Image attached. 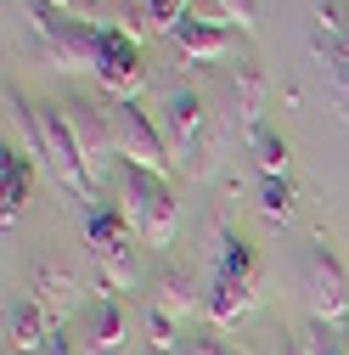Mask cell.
<instances>
[{"label":"cell","instance_id":"16","mask_svg":"<svg viewBox=\"0 0 349 355\" xmlns=\"http://www.w3.org/2000/svg\"><path fill=\"white\" fill-rule=\"evenodd\" d=\"M6 333H12V349H17V355H39V349L51 344V333H57V327H51V316H46V310H39L34 299H17V304H12V327H6Z\"/></svg>","mask_w":349,"mask_h":355},{"label":"cell","instance_id":"4","mask_svg":"<svg viewBox=\"0 0 349 355\" xmlns=\"http://www.w3.org/2000/svg\"><path fill=\"white\" fill-rule=\"evenodd\" d=\"M62 119L73 130V141H79V158H84V175H91V187L102 192L113 181V169H118V136H113V119L91 102V96H68L62 102Z\"/></svg>","mask_w":349,"mask_h":355},{"label":"cell","instance_id":"10","mask_svg":"<svg viewBox=\"0 0 349 355\" xmlns=\"http://www.w3.org/2000/svg\"><path fill=\"white\" fill-rule=\"evenodd\" d=\"M169 40H174V51L192 57V62H226V57H237V40H231V28H220V23L186 17V23L169 28Z\"/></svg>","mask_w":349,"mask_h":355},{"label":"cell","instance_id":"28","mask_svg":"<svg viewBox=\"0 0 349 355\" xmlns=\"http://www.w3.org/2000/svg\"><path fill=\"white\" fill-rule=\"evenodd\" d=\"M276 355H304V349H298V338H293V344H276Z\"/></svg>","mask_w":349,"mask_h":355},{"label":"cell","instance_id":"9","mask_svg":"<svg viewBox=\"0 0 349 355\" xmlns=\"http://www.w3.org/2000/svg\"><path fill=\"white\" fill-rule=\"evenodd\" d=\"M310 304H316V322L349 316V271L327 237H316V248H310Z\"/></svg>","mask_w":349,"mask_h":355},{"label":"cell","instance_id":"6","mask_svg":"<svg viewBox=\"0 0 349 355\" xmlns=\"http://www.w3.org/2000/svg\"><path fill=\"white\" fill-rule=\"evenodd\" d=\"M107 119H113V136H118V158H124L129 169H152V175L169 181L174 153H169V141H163V130L147 119V107H141V102H113Z\"/></svg>","mask_w":349,"mask_h":355},{"label":"cell","instance_id":"29","mask_svg":"<svg viewBox=\"0 0 349 355\" xmlns=\"http://www.w3.org/2000/svg\"><path fill=\"white\" fill-rule=\"evenodd\" d=\"M343 349H349V327H343Z\"/></svg>","mask_w":349,"mask_h":355},{"label":"cell","instance_id":"17","mask_svg":"<svg viewBox=\"0 0 349 355\" xmlns=\"http://www.w3.org/2000/svg\"><path fill=\"white\" fill-rule=\"evenodd\" d=\"M124 344V304L113 293H102L91 304V333H84V355H113Z\"/></svg>","mask_w":349,"mask_h":355},{"label":"cell","instance_id":"14","mask_svg":"<svg viewBox=\"0 0 349 355\" xmlns=\"http://www.w3.org/2000/svg\"><path fill=\"white\" fill-rule=\"evenodd\" d=\"M231 107H237V124L242 130H265L259 119H265V73H259L253 57H237V79H231Z\"/></svg>","mask_w":349,"mask_h":355},{"label":"cell","instance_id":"25","mask_svg":"<svg viewBox=\"0 0 349 355\" xmlns=\"http://www.w3.org/2000/svg\"><path fill=\"white\" fill-rule=\"evenodd\" d=\"M186 355H237L231 344H220V338H192L186 344Z\"/></svg>","mask_w":349,"mask_h":355},{"label":"cell","instance_id":"26","mask_svg":"<svg viewBox=\"0 0 349 355\" xmlns=\"http://www.w3.org/2000/svg\"><path fill=\"white\" fill-rule=\"evenodd\" d=\"M39 355H73V338H62V333H51V344L39 349Z\"/></svg>","mask_w":349,"mask_h":355},{"label":"cell","instance_id":"20","mask_svg":"<svg viewBox=\"0 0 349 355\" xmlns=\"http://www.w3.org/2000/svg\"><path fill=\"white\" fill-rule=\"evenodd\" d=\"M259 214H265L271 226H287V220H293V181H287V175L259 187Z\"/></svg>","mask_w":349,"mask_h":355},{"label":"cell","instance_id":"27","mask_svg":"<svg viewBox=\"0 0 349 355\" xmlns=\"http://www.w3.org/2000/svg\"><path fill=\"white\" fill-rule=\"evenodd\" d=\"M46 6H57V12H68V17H84V0H46Z\"/></svg>","mask_w":349,"mask_h":355},{"label":"cell","instance_id":"5","mask_svg":"<svg viewBox=\"0 0 349 355\" xmlns=\"http://www.w3.org/2000/svg\"><path fill=\"white\" fill-rule=\"evenodd\" d=\"M39 164L57 175V187L73 203H84V209L96 203V187H91V175H84V158H79V141H73L62 107H39Z\"/></svg>","mask_w":349,"mask_h":355},{"label":"cell","instance_id":"13","mask_svg":"<svg viewBox=\"0 0 349 355\" xmlns=\"http://www.w3.org/2000/svg\"><path fill=\"white\" fill-rule=\"evenodd\" d=\"M28 192H34V158L17 147H0V214H6V226L23 214Z\"/></svg>","mask_w":349,"mask_h":355},{"label":"cell","instance_id":"2","mask_svg":"<svg viewBox=\"0 0 349 355\" xmlns=\"http://www.w3.org/2000/svg\"><path fill=\"white\" fill-rule=\"evenodd\" d=\"M163 141L174 153V164H181L186 175H208L214 169V136H208V107L197 91H169L163 96Z\"/></svg>","mask_w":349,"mask_h":355},{"label":"cell","instance_id":"15","mask_svg":"<svg viewBox=\"0 0 349 355\" xmlns=\"http://www.w3.org/2000/svg\"><path fill=\"white\" fill-rule=\"evenodd\" d=\"M203 310H208V322H214V327H237L248 310H253V282H242V277H214Z\"/></svg>","mask_w":349,"mask_h":355},{"label":"cell","instance_id":"8","mask_svg":"<svg viewBox=\"0 0 349 355\" xmlns=\"http://www.w3.org/2000/svg\"><path fill=\"white\" fill-rule=\"evenodd\" d=\"M310 46L327 62L332 85L349 96V6L343 0H310Z\"/></svg>","mask_w":349,"mask_h":355},{"label":"cell","instance_id":"1","mask_svg":"<svg viewBox=\"0 0 349 355\" xmlns=\"http://www.w3.org/2000/svg\"><path fill=\"white\" fill-rule=\"evenodd\" d=\"M118 209L129 220V232H136L147 248H169L174 243V226H181V203H174L169 181L152 169H118Z\"/></svg>","mask_w":349,"mask_h":355},{"label":"cell","instance_id":"22","mask_svg":"<svg viewBox=\"0 0 349 355\" xmlns=\"http://www.w3.org/2000/svg\"><path fill=\"white\" fill-rule=\"evenodd\" d=\"M147 6V17H152V28H174V23H186V12H192V0H141Z\"/></svg>","mask_w":349,"mask_h":355},{"label":"cell","instance_id":"19","mask_svg":"<svg viewBox=\"0 0 349 355\" xmlns=\"http://www.w3.org/2000/svg\"><path fill=\"white\" fill-rule=\"evenodd\" d=\"M253 158H259V175H265V181H282V175H287V136L259 130V136H253Z\"/></svg>","mask_w":349,"mask_h":355},{"label":"cell","instance_id":"30","mask_svg":"<svg viewBox=\"0 0 349 355\" xmlns=\"http://www.w3.org/2000/svg\"><path fill=\"white\" fill-rule=\"evenodd\" d=\"M84 6H91V0H84Z\"/></svg>","mask_w":349,"mask_h":355},{"label":"cell","instance_id":"31","mask_svg":"<svg viewBox=\"0 0 349 355\" xmlns=\"http://www.w3.org/2000/svg\"><path fill=\"white\" fill-rule=\"evenodd\" d=\"M6 355H12V349H6Z\"/></svg>","mask_w":349,"mask_h":355},{"label":"cell","instance_id":"18","mask_svg":"<svg viewBox=\"0 0 349 355\" xmlns=\"http://www.w3.org/2000/svg\"><path fill=\"white\" fill-rule=\"evenodd\" d=\"M214 277H242V282H253V248H248L237 232H226V226H214Z\"/></svg>","mask_w":349,"mask_h":355},{"label":"cell","instance_id":"24","mask_svg":"<svg viewBox=\"0 0 349 355\" xmlns=\"http://www.w3.org/2000/svg\"><path fill=\"white\" fill-rule=\"evenodd\" d=\"M220 6V17H226V28L237 23V28H253V17H259V0H214Z\"/></svg>","mask_w":349,"mask_h":355},{"label":"cell","instance_id":"12","mask_svg":"<svg viewBox=\"0 0 349 355\" xmlns=\"http://www.w3.org/2000/svg\"><path fill=\"white\" fill-rule=\"evenodd\" d=\"M28 299L46 310L51 322H62L68 310L79 304V277L68 271V265H39V271H34V282H28Z\"/></svg>","mask_w":349,"mask_h":355},{"label":"cell","instance_id":"23","mask_svg":"<svg viewBox=\"0 0 349 355\" xmlns=\"http://www.w3.org/2000/svg\"><path fill=\"white\" fill-rule=\"evenodd\" d=\"M141 322H147L152 349H163V355H169L174 344H181V338H174V316H163V310H152V304H147V310H141Z\"/></svg>","mask_w":349,"mask_h":355},{"label":"cell","instance_id":"7","mask_svg":"<svg viewBox=\"0 0 349 355\" xmlns=\"http://www.w3.org/2000/svg\"><path fill=\"white\" fill-rule=\"evenodd\" d=\"M96 79H102V91L113 102H136L147 91V51H141V40H129L118 28H96Z\"/></svg>","mask_w":349,"mask_h":355},{"label":"cell","instance_id":"21","mask_svg":"<svg viewBox=\"0 0 349 355\" xmlns=\"http://www.w3.org/2000/svg\"><path fill=\"white\" fill-rule=\"evenodd\" d=\"M298 349H304V355H349V349H343V333H338L332 322H310L304 338H298Z\"/></svg>","mask_w":349,"mask_h":355},{"label":"cell","instance_id":"11","mask_svg":"<svg viewBox=\"0 0 349 355\" xmlns=\"http://www.w3.org/2000/svg\"><path fill=\"white\" fill-rule=\"evenodd\" d=\"M147 304L163 310V316H174V322H186V316H197V310H203V299L192 293V277L181 271V265H158V271H152Z\"/></svg>","mask_w":349,"mask_h":355},{"label":"cell","instance_id":"3","mask_svg":"<svg viewBox=\"0 0 349 355\" xmlns=\"http://www.w3.org/2000/svg\"><path fill=\"white\" fill-rule=\"evenodd\" d=\"M84 243H91L96 265H102V282L107 288H136V232H129L124 209H102L91 203L84 209Z\"/></svg>","mask_w":349,"mask_h":355}]
</instances>
